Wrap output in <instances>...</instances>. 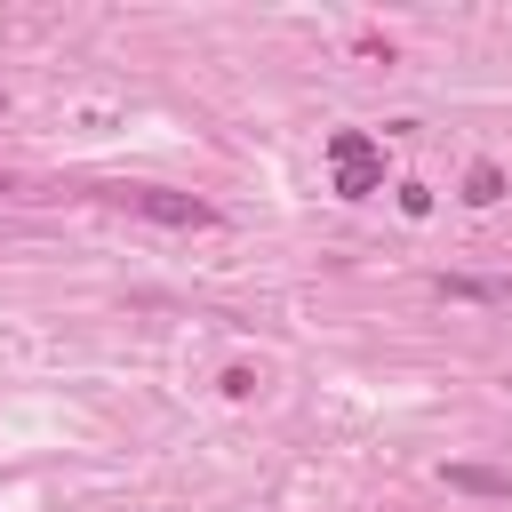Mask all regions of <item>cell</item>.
I'll use <instances>...</instances> for the list:
<instances>
[{
  "label": "cell",
  "mask_w": 512,
  "mask_h": 512,
  "mask_svg": "<svg viewBox=\"0 0 512 512\" xmlns=\"http://www.w3.org/2000/svg\"><path fill=\"white\" fill-rule=\"evenodd\" d=\"M328 176H336L344 200L384 192V144H376L368 128H336V136H328Z\"/></svg>",
  "instance_id": "obj_1"
},
{
  "label": "cell",
  "mask_w": 512,
  "mask_h": 512,
  "mask_svg": "<svg viewBox=\"0 0 512 512\" xmlns=\"http://www.w3.org/2000/svg\"><path fill=\"white\" fill-rule=\"evenodd\" d=\"M112 200L136 208V216H152V224H176V232H208L216 224V208L200 192H168V184H112Z\"/></svg>",
  "instance_id": "obj_2"
},
{
  "label": "cell",
  "mask_w": 512,
  "mask_h": 512,
  "mask_svg": "<svg viewBox=\"0 0 512 512\" xmlns=\"http://www.w3.org/2000/svg\"><path fill=\"white\" fill-rule=\"evenodd\" d=\"M496 200H504V168L496 160H472L464 168V208H496Z\"/></svg>",
  "instance_id": "obj_5"
},
{
  "label": "cell",
  "mask_w": 512,
  "mask_h": 512,
  "mask_svg": "<svg viewBox=\"0 0 512 512\" xmlns=\"http://www.w3.org/2000/svg\"><path fill=\"white\" fill-rule=\"evenodd\" d=\"M448 304H488V312H512V280H480V272H440L432 280Z\"/></svg>",
  "instance_id": "obj_3"
},
{
  "label": "cell",
  "mask_w": 512,
  "mask_h": 512,
  "mask_svg": "<svg viewBox=\"0 0 512 512\" xmlns=\"http://www.w3.org/2000/svg\"><path fill=\"white\" fill-rule=\"evenodd\" d=\"M400 216H432V192L424 184H400Z\"/></svg>",
  "instance_id": "obj_6"
},
{
  "label": "cell",
  "mask_w": 512,
  "mask_h": 512,
  "mask_svg": "<svg viewBox=\"0 0 512 512\" xmlns=\"http://www.w3.org/2000/svg\"><path fill=\"white\" fill-rule=\"evenodd\" d=\"M448 488H464V496H504V504H512V472H488V464H448Z\"/></svg>",
  "instance_id": "obj_4"
}]
</instances>
